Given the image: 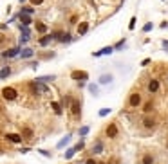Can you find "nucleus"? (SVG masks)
<instances>
[{
  "instance_id": "nucleus-17",
  "label": "nucleus",
  "mask_w": 168,
  "mask_h": 164,
  "mask_svg": "<svg viewBox=\"0 0 168 164\" xmlns=\"http://www.w3.org/2000/svg\"><path fill=\"white\" fill-rule=\"evenodd\" d=\"M87 31H89V22H80L78 27H76V32L80 36H83V34H87Z\"/></svg>"
},
{
  "instance_id": "nucleus-33",
  "label": "nucleus",
  "mask_w": 168,
  "mask_h": 164,
  "mask_svg": "<svg viewBox=\"0 0 168 164\" xmlns=\"http://www.w3.org/2000/svg\"><path fill=\"white\" fill-rule=\"evenodd\" d=\"M38 56H40V58H42V60H53L54 56H56V52H40V54H38Z\"/></svg>"
},
{
  "instance_id": "nucleus-21",
  "label": "nucleus",
  "mask_w": 168,
  "mask_h": 164,
  "mask_svg": "<svg viewBox=\"0 0 168 164\" xmlns=\"http://www.w3.org/2000/svg\"><path fill=\"white\" fill-rule=\"evenodd\" d=\"M51 41H53V36H51V34H43L42 38L38 40V43H40V47H47Z\"/></svg>"
},
{
  "instance_id": "nucleus-6",
  "label": "nucleus",
  "mask_w": 168,
  "mask_h": 164,
  "mask_svg": "<svg viewBox=\"0 0 168 164\" xmlns=\"http://www.w3.org/2000/svg\"><path fill=\"white\" fill-rule=\"evenodd\" d=\"M117 135H119V128H117V124L116 123H108L105 126V137L107 139H117Z\"/></svg>"
},
{
  "instance_id": "nucleus-51",
  "label": "nucleus",
  "mask_w": 168,
  "mask_h": 164,
  "mask_svg": "<svg viewBox=\"0 0 168 164\" xmlns=\"http://www.w3.org/2000/svg\"><path fill=\"white\" fill-rule=\"evenodd\" d=\"M74 164H83V161H78V162H74Z\"/></svg>"
},
{
  "instance_id": "nucleus-36",
  "label": "nucleus",
  "mask_w": 168,
  "mask_h": 164,
  "mask_svg": "<svg viewBox=\"0 0 168 164\" xmlns=\"http://www.w3.org/2000/svg\"><path fill=\"white\" fill-rule=\"evenodd\" d=\"M110 112H112V110H110V106H107V108H101V110L98 112V115H99V117H107Z\"/></svg>"
},
{
  "instance_id": "nucleus-26",
  "label": "nucleus",
  "mask_w": 168,
  "mask_h": 164,
  "mask_svg": "<svg viewBox=\"0 0 168 164\" xmlns=\"http://www.w3.org/2000/svg\"><path fill=\"white\" fill-rule=\"evenodd\" d=\"M58 41H60V43H71V41H73V34H71V32H63Z\"/></svg>"
},
{
  "instance_id": "nucleus-43",
  "label": "nucleus",
  "mask_w": 168,
  "mask_h": 164,
  "mask_svg": "<svg viewBox=\"0 0 168 164\" xmlns=\"http://www.w3.org/2000/svg\"><path fill=\"white\" fill-rule=\"evenodd\" d=\"M38 153H42L43 157H51V155H53L51 152H47V150H38Z\"/></svg>"
},
{
  "instance_id": "nucleus-24",
  "label": "nucleus",
  "mask_w": 168,
  "mask_h": 164,
  "mask_svg": "<svg viewBox=\"0 0 168 164\" xmlns=\"http://www.w3.org/2000/svg\"><path fill=\"white\" fill-rule=\"evenodd\" d=\"M51 106H53V110H54V114H56V115H62V114H63L62 105H60L58 101H51Z\"/></svg>"
},
{
  "instance_id": "nucleus-15",
  "label": "nucleus",
  "mask_w": 168,
  "mask_h": 164,
  "mask_svg": "<svg viewBox=\"0 0 168 164\" xmlns=\"http://www.w3.org/2000/svg\"><path fill=\"white\" fill-rule=\"evenodd\" d=\"M16 20H20L22 25H27V27H29V25L33 24V16H29V15H24V13H18V18H16Z\"/></svg>"
},
{
  "instance_id": "nucleus-8",
  "label": "nucleus",
  "mask_w": 168,
  "mask_h": 164,
  "mask_svg": "<svg viewBox=\"0 0 168 164\" xmlns=\"http://www.w3.org/2000/svg\"><path fill=\"white\" fill-rule=\"evenodd\" d=\"M103 150H105V144H103V141H101V139H96L94 144H92V150H91V157L99 155Z\"/></svg>"
},
{
  "instance_id": "nucleus-45",
  "label": "nucleus",
  "mask_w": 168,
  "mask_h": 164,
  "mask_svg": "<svg viewBox=\"0 0 168 164\" xmlns=\"http://www.w3.org/2000/svg\"><path fill=\"white\" fill-rule=\"evenodd\" d=\"M71 24H73V25H76V24H78V16H76V15H73V16H71Z\"/></svg>"
},
{
  "instance_id": "nucleus-53",
  "label": "nucleus",
  "mask_w": 168,
  "mask_h": 164,
  "mask_svg": "<svg viewBox=\"0 0 168 164\" xmlns=\"http://www.w3.org/2000/svg\"><path fill=\"white\" fill-rule=\"evenodd\" d=\"M166 83H168V74H166Z\"/></svg>"
},
{
  "instance_id": "nucleus-5",
  "label": "nucleus",
  "mask_w": 168,
  "mask_h": 164,
  "mask_svg": "<svg viewBox=\"0 0 168 164\" xmlns=\"http://www.w3.org/2000/svg\"><path fill=\"white\" fill-rule=\"evenodd\" d=\"M69 110H71V114H73V117L76 121L82 119V101H80V99L74 97L73 103H71V106H69Z\"/></svg>"
},
{
  "instance_id": "nucleus-9",
  "label": "nucleus",
  "mask_w": 168,
  "mask_h": 164,
  "mask_svg": "<svg viewBox=\"0 0 168 164\" xmlns=\"http://www.w3.org/2000/svg\"><path fill=\"white\" fill-rule=\"evenodd\" d=\"M71 78L74 81H87L89 80V72L87 71H73L71 72Z\"/></svg>"
},
{
  "instance_id": "nucleus-44",
  "label": "nucleus",
  "mask_w": 168,
  "mask_h": 164,
  "mask_svg": "<svg viewBox=\"0 0 168 164\" xmlns=\"http://www.w3.org/2000/svg\"><path fill=\"white\" fill-rule=\"evenodd\" d=\"M31 2V6H42L43 4V0H29Z\"/></svg>"
},
{
  "instance_id": "nucleus-27",
  "label": "nucleus",
  "mask_w": 168,
  "mask_h": 164,
  "mask_svg": "<svg viewBox=\"0 0 168 164\" xmlns=\"http://www.w3.org/2000/svg\"><path fill=\"white\" fill-rule=\"evenodd\" d=\"M87 88H89V92L92 94V96H98V94H99V87H98L96 83H89Z\"/></svg>"
},
{
  "instance_id": "nucleus-37",
  "label": "nucleus",
  "mask_w": 168,
  "mask_h": 164,
  "mask_svg": "<svg viewBox=\"0 0 168 164\" xmlns=\"http://www.w3.org/2000/svg\"><path fill=\"white\" fill-rule=\"evenodd\" d=\"M152 29H154V24H152V22H147V24L143 25V29H141V31H143V32H150Z\"/></svg>"
},
{
  "instance_id": "nucleus-46",
  "label": "nucleus",
  "mask_w": 168,
  "mask_h": 164,
  "mask_svg": "<svg viewBox=\"0 0 168 164\" xmlns=\"http://www.w3.org/2000/svg\"><path fill=\"white\" fill-rule=\"evenodd\" d=\"M161 45H163L165 51H168V40H163V41H161Z\"/></svg>"
},
{
  "instance_id": "nucleus-39",
  "label": "nucleus",
  "mask_w": 168,
  "mask_h": 164,
  "mask_svg": "<svg viewBox=\"0 0 168 164\" xmlns=\"http://www.w3.org/2000/svg\"><path fill=\"white\" fill-rule=\"evenodd\" d=\"M62 34H63V31H53V32H51V36H53V40H56V41L60 40V36H62Z\"/></svg>"
},
{
  "instance_id": "nucleus-11",
  "label": "nucleus",
  "mask_w": 168,
  "mask_h": 164,
  "mask_svg": "<svg viewBox=\"0 0 168 164\" xmlns=\"http://www.w3.org/2000/svg\"><path fill=\"white\" fill-rule=\"evenodd\" d=\"M141 110H143V114L145 115H152L154 114V110H156V103L154 101H147L141 105Z\"/></svg>"
},
{
  "instance_id": "nucleus-49",
  "label": "nucleus",
  "mask_w": 168,
  "mask_h": 164,
  "mask_svg": "<svg viewBox=\"0 0 168 164\" xmlns=\"http://www.w3.org/2000/svg\"><path fill=\"white\" fill-rule=\"evenodd\" d=\"M4 112V106H2V105H0V114Z\"/></svg>"
},
{
  "instance_id": "nucleus-13",
  "label": "nucleus",
  "mask_w": 168,
  "mask_h": 164,
  "mask_svg": "<svg viewBox=\"0 0 168 164\" xmlns=\"http://www.w3.org/2000/svg\"><path fill=\"white\" fill-rule=\"evenodd\" d=\"M33 56H34V49H31V47H24L18 54V58H22V60H29Z\"/></svg>"
},
{
  "instance_id": "nucleus-30",
  "label": "nucleus",
  "mask_w": 168,
  "mask_h": 164,
  "mask_svg": "<svg viewBox=\"0 0 168 164\" xmlns=\"http://www.w3.org/2000/svg\"><path fill=\"white\" fill-rule=\"evenodd\" d=\"M18 29H20L22 36H31V29H29L27 25H22V24H18Z\"/></svg>"
},
{
  "instance_id": "nucleus-41",
  "label": "nucleus",
  "mask_w": 168,
  "mask_h": 164,
  "mask_svg": "<svg viewBox=\"0 0 168 164\" xmlns=\"http://www.w3.org/2000/svg\"><path fill=\"white\" fill-rule=\"evenodd\" d=\"M83 164H98V161H96L94 157H89L87 161H83Z\"/></svg>"
},
{
  "instance_id": "nucleus-14",
  "label": "nucleus",
  "mask_w": 168,
  "mask_h": 164,
  "mask_svg": "<svg viewBox=\"0 0 168 164\" xmlns=\"http://www.w3.org/2000/svg\"><path fill=\"white\" fill-rule=\"evenodd\" d=\"M6 139H7L9 143H13V144H20L22 141H24L20 133H13V132H11V133H6Z\"/></svg>"
},
{
  "instance_id": "nucleus-32",
  "label": "nucleus",
  "mask_w": 168,
  "mask_h": 164,
  "mask_svg": "<svg viewBox=\"0 0 168 164\" xmlns=\"http://www.w3.org/2000/svg\"><path fill=\"white\" fill-rule=\"evenodd\" d=\"M89 132H91V128H89L87 124H83V126H80V130H78V135H80L82 139H83V137H85V135H87Z\"/></svg>"
},
{
  "instance_id": "nucleus-34",
  "label": "nucleus",
  "mask_w": 168,
  "mask_h": 164,
  "mask_svg": "<svg viewBox=\"0 0 168 164\" xmlns=\"http://www.w3.org/2000/svg\"><path fill=\"white\" fill-rule=\"evenodd\" d=\"M73 148H74V150H76V153H78V152H83V150H85V141H83V139H82L80 143H76V144H74Z\"/></svg>"
},
{
  "instance_id": "nucleus-31",
  "label": "nucleus",
  "mask_w": 168,
  "mask_h": 164,
  "mask_svg": "<svg viewBox=\"0 0 168 164\" xmlns=\"http://www.w3.org/2000/svg\"><path fill=\"white\" fill-rule=\"evenodd\" d=\"M125 45H126V38H121V40L117 41L116 45H112V49H114V51H121V49H123Z\"/></svg>"
},
{
  "instance_id": "nucleus-29",
  "label": "nucleus",
  "mask_w": 168,
  "mask_h": 164,
  "mask_svg": "<svg viewBox=\"0 0 168 164\" xmlns=\"http://www.w3.org/2000/svg\"><path fill=\"white\" fill-rule=\"evenodd\" d=\"M74 155H76V150H74L73 146H71V148H67V152L63 153V157H65V161H71Z\"/></svg>"
},
{
  "instance_id": "nucleus-20",
  "label": "nucleus",
  "mask_w": 168,
  "mask_h": 164,
  "mask_svg": "<svg viewBox=\"0 0 168 164\" xmlns=\"http://www.w3.org/2000/svg\"><path fill=\"white\" fill-rule=\"evenodd\" d=\"M71 139H73V133H67V135H65V137H63L62 141H60V143L56 144V148H58V150H62V148H65V146H67V144L71 143Z\"/></svg>"
},
{
  "instance_id": "nucleus-38",
  "label": "nucleus",
  "mask_w": 168,
  "mask_h": 164,
  "mask_svg": "<svg viewBox=\"0 0 168 164\" xmlns=\"http://www.w3.org/2000/svg\"><path fill=\"white\" fill-rule=\"evenodd\" d=\"M136 22H137V16H132V18H130V24H128V29H130V31H134Z\"/></svg>"
},
{
  "instance_id": "nucleus-10",
  "label": "nucleus",
  "mask_w": 168,
  "mask_h": 164,
  "mask_svg": "<svg viewBox=\"0 0 168 164\" xmlns=\"http://www.w3.org/2000/svg\"><path fill=\"white\" fill-rule=\"evenodd\" d=\"M159 88H161V83H159V80H157V78H152V80L148 81V85H147V90L150 94H156V92H159Z\"/></svg>"
},
{
  "instance_id": "nucleus-19",
  "label": "nucleus",
  "mask_w": 168,
  "mask_h": 164,
  "mask_svg": "<svg viewBox=\"0 0 168 164\" xmlns=\"http://www.w3.org/2000/svg\"><path fill=\"white\" fill-rule=\"evenodd\" d=\"M112 80H114L112 74H101L99 80H98V83H99V85H108V83H112Z\"/></svg>"
},
{
  "instance_id": "nucleus-47",
  "label": "nucleus",
  "mask_w": 168,
  "mask_h": 164,
  "mask_svg": "<svg viewBox=\"0 0 168 164\" xmlns=\"http://www.w3.org/2000/svg\"><path fill=\"white\" fill-rule=\"evenodd\" d=\"M27 152H31V148H27V146H25V148H22V150H20V153H27Z\"/></svg>"
},
{
  "instance_id": "nucleus-2",
  "label": "nucleus",
  "mask_w": 168,
  "mask_h": 164,
  "mask_svg": "<svg viewBox=\"0 0 168 164\" xmlns=\"http://www.w3.org/2000/svg\"><path fill=\"white\" fill-rule=\"evenodd\" d=\"M0 96L6 99V101H16L18 99V90L15 88V87H4L2 90H0Z\"/></svg>"
},
{
  "instance_id": "nucleus-48",
  "label": "nucleus",
  "mask_w": 168,
  "mask_h": 164,
  "mask_svg": "<svg viewBox=\"0 0 168 164\" xmlns=\"http://www.w3.org/2000/svg\"><path fill=\"white\" fill-rule=\"evenodd\" d=\"M168 27V22H161V29H166Z\"/></svg>"
},
{
  "instance_id": "nucleus-12",
  "label": "nucleus",
  "mask_w": 168,
  "mask_h": 164,
  "mask_svg": "<svg viewBox=\"0 0 168 164\" xmlns=\"http://www.w3.org/2000/svg\"><path fill=\"white\" fill-rule=\"evenodd\" d=\"M20 135H22V139L31 141L33 137H34V130H33L31 126H24V128H22V132H20Z\"/></svg>"
},
{
  "instance_id": "nucleus-23",
  "label": "nucleus",
  "mask_w": 168,
  "mask_h": 164,
  "mask_svg": "<svg viewBox=\"0 0 168 164\" xmlns=\"http://www.w3.org/2000/svg\"><path fill=\"white\" fill-rule=\"evenodd\" d=\"M34 29H36V32H40V34H47V25H45L43 22H36V24H34Z\"/></svg>"
},
{
  "instance_id": "nucleus-42",
  "label": "nucleus",
  "mask_w": 168,
  "mask_h": 164,
  "mask_svg": "<svg viewBox=\"0 0 168 164\" xmlns=\"http://www.w3.org/2000/svg\"><path fill=\"white\" fill-rule=\"evenodd\" d=\"M150 63H152V60H150V58H145V60L141 62V67H148Z\"/></svg>"
},
{
  "instance_id": "nucleus-50",
  "label": "nucleus",
  "mask_w": 168,
  "mask_h": 164,
  "mask_svg": "<svg viewBox=\"0 0 168 164\" xmlns=\"http://www.w3.org/2000/svg\"><path fill=\"white\" fill-rule=\"evenodd\" d=\"M25 2H27V0H20V4H22V6H24V4H25Z\"/></svg>"
},
{
  "instance_id": "nucleus-35",
  "label": "nucleus",
  "mask_w": 168,
  "mask_h": 164,
  "mask_svg": "<svg viewBox=\"0 0 168 164\" xmlns=\"http://www.w3.org/2000/svg\"><path fill=\"white\" fill-rule=\"evenodd\" d=\"M99 52H101V56H107V54H112V52H114V49H112V45H107V47H103Z\"/></svg>"
},
{
  "instance_id": "nucleus-25",
  "label": "nucleus",
  "mask_w": 168,
  "mask_h": 164,
  "mask_svg": "<svg viewBox=\"0 0 168 164\" xmlns=\"http://www.w3.org/2000/svg\"><path fill=\"white\" fill-rule=\"evenodd\" d=\"M73 99H74L73 96H65V97L62 99V103H60V105H62V108H67V110H69V106H71Z\"/></svg>"
},
{
  "instance_id": "nucleus-16",
  "label": "nucleus",
  "mask_w": 168,
  "mask_h": 164,
  "mask_svg": "<svg viewBox=\"0 0 168 164\" xmlns=\"http://www.w3.org/2000/svg\"><path fill=\"white\" fill-rule=\"evenodd\" d=\"M11 74H13V69H11L9 65H4V67L0 69V80H7Z\"/></svg>"
},
{
  "instance_id": "nucleus-22",
  "label": "nucleus",
  "mask_w": 168,
  "mask_h": 164,
  "mask_svg": "<svg viewBox=\"0 0 168 164\" xmlns=\"http://www.w3.org/2000/svg\"><path fill=\"white\" fill-rule=\"evenodd\" d=\"M154 162H156V157L152 153H145L141 157V164H154Z\"/></svg>"
},
{
  "instance_id": "nucleus-40",
  "label": "nucleus",
  "mask_w": 168,
  "mask_h": 164,
  "mask_svg": "<svg viewBox=\"0 0 168 164\" xmlns=\"http://www.w3.org/2000/svg\"><path fill=\"white\" fill-rule=\"evenodd\" d=\"M29 40H31V36H20V40L18 41H20V45H24V43H27Z\"/></svg>"
},
{
  "instance_id": "nucleus-4",
  "label": "nucleus",
  "mask_w": 168,
  "mask_h": 164,
  "mask_svg": "<svg viewBox=\"0 0 168 164\" xmlns=\"http://www.w3.org/2000/svg\"><path fill=\"white\" fill-rule=\"evenodd\" d=\"M141 126H143L147 132H154V130L157 128V119H156V115H145V117L141 119Z\"/></svg>"
},
{
  "instance_id": "nucleus-3",
  "label": "nucleus",
  "mask_w": 168,
  "mask_h": 164,
  "mask_svg": "<svg viewBox=\"0 0 168 164\" xmlns=\"http://www.w3.org/2000/svg\"><path fill=\"white\" fill-rule=\"evenodd\" d=\"M126 105H128V108H132V110L139 108V106L143 105V96H141V92H132V94H130Z\"/></svg>"
},
{
  "instance_id": "nucleus-1",
  "label": "nucleus",
  "mask_w": 168,
  "mask_h": 164,
  "mask_svg": "<svg viewBox=\"0 0 168 164\" xmlns=\"http://www.w3.org/2000/svg\"><path fill=\"white\" fill-rule=\"evenodd\" d=\"M27 88L33 96H43V94H49L51 88L45 85V83H40V81H29L27 83Z\"/></svg>"
},
{
  "instance_id": "nucleus-28",
  "label": "nucleus",
  "mask_w": 168,
  "mask_h": 164,
  "mask_svg": "<svg viewBox=\"0 0 168 164\" xmlns=\"http://www.w3.org/2000/svg\"><path fill=\"white\" fill-rule=\"evenodd\" d=\"M20 13L33 16V15H34V7H31V6H22V7H20Z\"/></svg>"
},
{
  "instance_id": "nucleus-18",
  "label": "nucleus",
  "mask_w": 168,
  "mask_h": 164,
  "mask_svg": "<svg viewBox=\"0 0 168 164\" xmlns=\"http://www.w3.org/2000/svg\"><path fill=\"white\" fill-rule=\"evenodd\" d=\"M54 80H56L54 74H47V76H38L34 81H40V83H45V85H47V83H53Z\"/></svg>"
},
{
  "instance_id": "nucleus-7",
  "label": "nucleus",
  "mask_w": 168,
  "mask_h": 164,
  "mask_svg": "<svg viewBox=\"0 0 168 164\" xmlns=\"http://www.w3.org/2000/svg\"><path fill=\"white\" fill-rule=\"evenodd\" d=\"M22 47L20 45H16V47H11V49H6V51L2 52V58L4 60H7V58H16L18 54H20Z\"/></svg>"
},
{
  "instance_id": "nucleus-52",
  "label": "nucleus",
  "mask_w": 168,
  "mask_h": 164,
  "mask_svg": "<svg viewBox=\"0 0 168 164\" xmlns=\"http://www.w3.org/2000/svg\"><path fill=\"white\" fill-rule=\"evenodd\" d=\"M98 164H107V162H98Z\"/></svg>"
}]
</instances>
